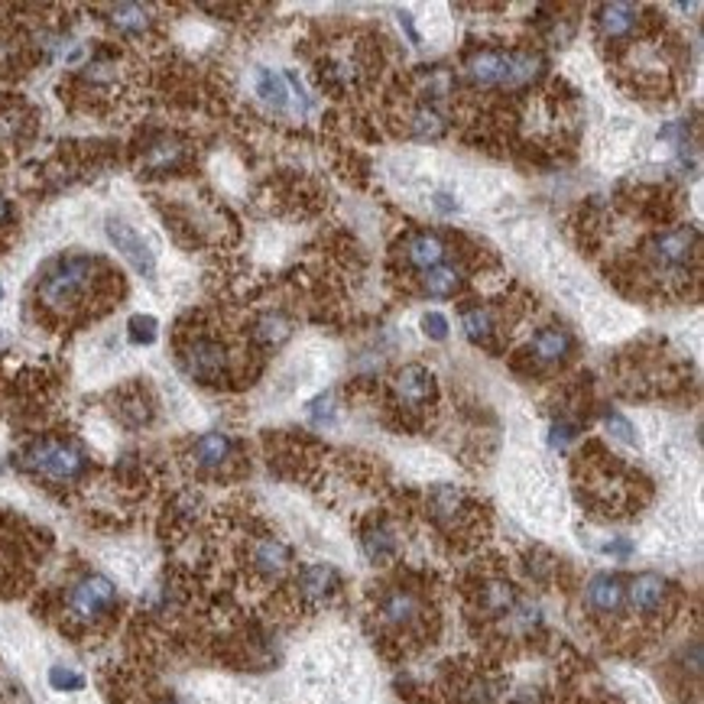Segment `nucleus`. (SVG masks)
I'll return each mask as SVG.
<instances>
[{
	"label": "nucleus",
	"mask_w": 704,
	"mask_h": 704,
	"mask_svg": "<svg viewBox=\"0 0 704 704\" xmlns=\"http://www.w3.org/2000/svg\"><path fill=\"white\" fill-rule=\"evenodd\" d=\"M111 276L114 273L98 257L66 253L42 270L40 283H37V302L56 315H76Z\"/></svg>",
	"instance_id": "nucleus-1"
},
{
	"label": "nucleus",
	"mask_w": 704,
	"mask_h": 704,
	"mask_svg": "<svg viewBox=\"0 0 704 704\" xmlns=\"http://www.w3.org/2000/svg\"><path fill=\"white\" fill-rule=\"evenodd\" d=\"M20 467L37 474L49 484H76L88 471V455L82 445L69 442V439H37L23 449L20 455Z\"/></svg>",
	"instance_id": "nucleus-2"
},
{
	"label": "nucleus",
	"mask_w": 704,
	"mask_h": 704,
	"mask_svg": "<svg viewBox=\"0 0 704 704\" xmlns=\"http://www.w3.org/2000/svg\"><path fill=\"white\" fill-rule=\"evenodd\" d=\"M118 611V587L108 575L88 572L66 591V617L79 626H94Z\"/></svg>",
	"instance_id": "nucleus-3"
},
{
	"label": "nucleus",
	"mask_w": 704,
	"mask_h": 704,
	"mask_svg": "<svg viewBox=\"0 0 704 704\" xmlns=\"http://www.w3.org/2000/svg\"><path fill=\"white\" fill-rule=\"evenodd\" d=\"M179 364L199 383H221L231 368V354H228L224 341H218L211 334H189L185 344L179 348Z\"/></svg>",
	"instance_id": "nucleus-4"
},
{
	"label": "nucleus",
	"mask_w": 704,
	"mask_h": 704,
	"mask_svg": "<svg viewBox=\"0 0 704 704\" xmlns=\"http://www.w3.org/2000/svg\"><path fill=\"white\" fill-rule=\"evenodd\" d=\"M108 238H111V244L121 250V257H124L127 263H130L143 280H153V273H157V257H153V250L147 248V241H143L127 221L111 218V221H108Z\"/></svg>",
	"instance_id": "nucleus-5"
},
{
	"label": "nucleus",
	"mask_w": 704,
	"mask_h": 704,
	"mask_svg": "<svg viewBox=\"0 0 704 704\" xmlns=\"http://www.w3.org/2000/svg\"><path fill=\"white\" fill-rule=\"evenodd\" d=\"M695 248H698V231H695V228H675V231L660 234V238L653 241L650 253H653V260H656L663 270L682 273V270L688 266Z\"/></svg>",
	"instance_id": "nucleus-6"
},
{
	"label": "nucleus",
	"mask_w": 704,
	"mask_h": 704,
	"mask_svg": "<svg viewBox=\"0 0 704 704\" xmlns=\"http://www.w3.org/2000/svg\"><path fill=\"white\" fill-rule=\"evenodd\" d=\"M422 601L406 587H393L390 594H383L380 601V621L393 630H413L415 623L422 621Z\"/></svg>",
	"instance_id": "nucleus-7"
},
{
	"label": "nucleus",
	"mask_w": 704,
	"mask_h": 704,
	"mask_svg": "<svg viewBox=\"0 0 704 704\" xmlns=\"http://www.w3.org/2000/svg\"><path fill=\"white\" fill-rule=\"evenodd\" d=\"M665 591H668L665 579L653 575V572H646V575L630 581L626 597H630L633 614H640V617H656L665 607Z\"/></svg>",
	"instance_id": "nucleus-8"
},
{
	"label": "nucleus",
	"mask_w": 704,
	"mask_h": 704,
	"mask_svg": "<svg viewBox=\"0 0 704 704\" xmlns=\"http://www.w3.org/2000/svg\"><path fill=\"white\" fill-rule=\"evenodd\" d=\"M584 601H587V607H591L594 614L611 617V614H617L623 607L626 587H623V581L617 579V575H594V579L587 581Z\"/></svg>",
	"instance_id": "nucleus-9"
},
{
	"label": "nucleus",
	"mask_w": 704,
	"mask_h": 704,
	"mask_svg": "<svg viewBox=\"0 0 704 704\" xmlns=\"http://www.w3.org/2000/svg\"><path fill=\"white\" fill-rule=\"evenodd\" d=\"M393 386H396L400 403H406V406H425L435 396V376L419 364H410L396 373Z\"/></svg>",
	"instance_id": "nucleus-10"
},
{
	"label": "nucleus",
	"mask_w": 704,
	"mask_h": 704,
	"mask_svg": "<svg viewBox=\"0 0 704 704\" xmlns=\"http://www.w3.org/2000/svg\"><path fill=\"white\" fill-rule=\"evenodd\" d=\"M231 457H234V442L224 432H205L192 445V461L202 471H221V467L231 464Z\"/></svg>",
	"instance_id": "nucleus-11"
},
{
	"label": "nucleus",
	"mask_w": 704,
	"mask_h": 704,
	"mask_svg": "<svg viewBox=\"0 0 704 704\" xmlns=\"http://www.w3.org/2000/svg\"><path fill=\"white\" fill-rule=\"evenodd\" d=\"M250 562L263 579H280L290 569L292 552L290 545L280 542V539H260L250 552Z\"/></svg>",
	"instance_id": "nucleus-12"
},
{
	"label": "nucleus",
	"mask_w": 704,
	"mask_h": 704,
	"mask_svg": "<svg viewBox=\"0 0 704 704\" xmlns=\"http://www.w3.org/2000/svg\"><path fill=\"white\" fill-rule=\"evenodd\" d=\"M295 587H299V594L305 601H329L332 594H338L341 579H338V572H334L332 565H309V569L299 572Z\"/></svg>",
	"instance_id": "nucleus-13"
},
{
	"label": "nucleus",
	"mask_w": 704,
	"mask_h": 704,
	"mask_svg": "<svg viewBox=\"0 0 704 704\" xmlns=\"http://www.w3.org/2000/svg\"><path fill=\"white\" fill-rule=\"evenodd\" d=\"M506 59L510 52H500V49H481L477 56H471L467 62V76L471 82L481 84V88H494V84H503V76H506Z\"/></svg>",
	"instance_id": "nucleus-14"
},
{
	"label": "nucleus",
	"mask_w": 704,
	"mask_h": 704,
	"mask_svg": "<svg viewBox=\"0 0 704 704\" xmlns=\"http://www.w3.org/2000/svg\"><path fill=\"white\" fill-rule=\"evenodd\" d=\"M640 10L633 3H604L597 13V27L607 40H626L636 30Z\"/></svg>",
	"instance_id": "nucleus-15"
},
{
	"label": "nucleus",
	"mask_w": 704,
	"mask_h": 704,
	"mask_svg": "<svg viewBox=\"0 0 704 704\" xmlns=\"http://www.w3.org/2000/svg\"><path fill=\"white\" fill-rule=\"evenodd\" d=\"M406 257H410V263H413L415 270L425 273V270H432V266H442V260H445V244H442V238L422 231V234L410 238Z\"/></svg>",
	"instance_id": "nucleus-16"
},
{
	"label": "nucleus",
	"mask_w": 704,
	"mask_h": 704,
	"mask_svg": "<svg viewBox=\"0 0 704 704\" xmlns=\"http://www.w3.org/2000/svg\"><path fill=\"white\" fill-rule=\"evenodd\" d=\"M542 72V56L536 52H510L506 59V76H503V84L506 91H516L523 84H530Z\"/></svg>",
	"instance_id": "nucleus-17"
},
{
	"label": "nucleus",
	"mask_w": 704,
	"mask_h": 704,
	"mask_svg": "<svg viewBox=\"0 0 704 704\" xmlns=\"http://www.w3.org/2000/svg\"><path fill=\"white\" fill-rule=\"evenodd\" d=\"M464 510H467V497H464V491L449 487V484L432 491V513H435V520H439V523H461Z\"/></svg>",
	"instance_id": "nucleus-18"
},
{
	"label": "nucleus",
	"mask_w": 704,
	"mask_h": 704,
	"mask_svg": "<svg viewBox=\"0 0 704 704\" xmlns=\"http://www.w3.org/2000/svg\"><path fill=\"white\" fill-rule=\"evenodd\" d=\"M111 23L127 37H140L150 27V10L140 3H118L111 7Z\"/></svg>",
	"instance_id": "nucleus-19"
},
{
	"label": "nucleus",
	"mask_w": 704,
	"mask_h": 704,
	"mask_svg": "<svg viewBox=\"0 0 704 704\" xmlns=\"http://www.w3.org/2000/svg\"><path fill=\"white\" fill-rule=\"evenodd\" d=\"M257 94H260L266 104H273L276 111H283V108L290 104V82H286V76H276V72L260 69V72H257Z\"/></svg>",
	"instance_id": "nucleus-20"
},
{
	"label": "nucleus",
	"mask_w": 704,
	"mask_h": 704,
	"mask_svg": "<svg viewBox=\"0 0 704 704\" xmlns=\"http://www.w3.org/2000/svg\"><path fill=\"white\" fill-rule=\"evenodd\" d=\"M292 325L286 315H280V312H266V315H260L257 319V325H253V338L260 341V344H266V348H273V344H283L286 338H290Z\"/></svg>",
	"instance_id": "nucleus-21"
},
{
	"label": "nucleus",
	"mask_w": 704,
	"mask_h": 704,
	"mask_svg": "<svg viewBox=\"0 0 704 704\" xmlns=\"http://www.w3.org/2000/svg\"><path fill=\"white\" fill-rule=\"evenodd\" d=\"M364 552H368V559H371L373 565H383V562H390L396 555V536L386 526L376 523V526H371L364 533Z\"/></svg>",
	"instance_id": "nucleus-22"
},
{
	"label": "nucleus",
	"mask_w": 704,
	"mask_h": 704,
	"mask_svg": "<svg viewBox=\"0 0 704 704\" xmlns=\"http://www.w3.org/2000/svg\"><path fill=\"white\" fill-rule=\"evenodd\" d=\"M569 334L559 332V329H545V332H539L533 338V351H536L542 361H559V358H565L569 354Z\"/></svg>",
	"instance_id": "nucleus-23"
},
{
	"label": "nucleus",
	"mask_w": 704,
	"mask_h": 704,
	"mask_svg": "<svg viewBox=\"0 0 704 704\" xmlns=\"http://www.w3.org/2000/svg\"><path fill=\"white\" fill-rule=\"evenodd\" d=\"M461 325H464V334H467L474 344H487L491 334H494V315H491L487 309H471V312H464Z\"/></svg>",
	"instance_id": "nucleus-24"
},
{
	"label": "nucleus",
	"mask_w": 704,
	"mask_h": 704,
	"mask_svg": "<svg viewBox=\"0 0 704 704\" xmlns=\"http://www.w3.org/2000/svg\"><path fill=\"white\" fill-rule=\"evenodd\" d=\"M457 283H461V276H457L455 266H432V270H425V280H422V286L429 295H452L457 290Z\"/></svg>",
	"instance_id": "nucleus-25"
},
{
	"label": "nucleus",
	"mask_w": 704,
	"mask_h": 704,
	"mask_svg": "<svg viewBox=\"0 0 704 704\" xmlns=\"http://www.w3.org/2000/svg\"><path fill=\"white\" fill-rule=\"evenodd\" d=\"M49 685H52L56 692H82L84 675L82 672H76V668H69V665H52V668H49Z\"/></svg>",
	"instance_id": "nucleus-26"
},
{
	"label": "nucleus",
	"mask_w": 704,
	"mask_h": 704,
	"mask_svg": "<svg viewBox=\"0 0 704 704\" xmlns=\"http://www.w3.org/2000/svg\"><path fill=\"white\" fill-rule=\"evenodd\" d=\"M127 334H130L133 344H153L157 334H160V322L153 315H133L127 322Z\"/></svg>",
	"instance_id": "nucleus-27"
},
{
	"label": "nucleus",
	"mask_w": 704,
	"mask_h": 704,
	"mask_svg": "<svg viewBox=\"0 0 704 704\" xmlns=\"http://www.w3.org/2000/svg\"><path fill=\"white\" fill-rule=\"evenodd\" d=\"M179 157H182V147H175V143H167V140H163V143H157V147L150 150V160H147V163H150V169H160V172H163V169L175 167V163H179Z\"/></svg>",
	"instance_id": "nucleus-28"
},
{
	"label": "nucleus",
	"mask_w": 704,
	"mask_h": 704,
	"mask_svg": "<svg viewBox=\"0 0 704 704\" xmlns=\"http://www.w3.org/2000/svg\"><path fill=\"white\" fill-rule=\"evenodd\" d=\"M604 425H607V432H611L614 439H621L623 445H636V429H633L621 413H607Z\"/></svg>",
	"instance_id": "nucleus-29"
},
{
	"label": "nucleus",
	"mask_w": 704,
	"mask_h": 704,
	"mask_svg": "<svg viewBox=\"0 0 704 704\" xmlns=\"http://www.w3.org/2000/svg\"><path fill=\"white\" fill-rule=\"evenodd\" d=\"M415 133H419V137H439V133H442V118H439L435 111L422 108V111L415 114Z\"/></svg>",
	"instance_id": "nucleus-30"
},
{
	"label": "nucleus",
	"mask_w": 704,
	"mask_h": 704,
	"mask_svg": "<svg viewBox=\"0 0 704 704\" xmlns=\"http://www.w3.org/2000/svg\"><path fill=\"white\" fill-rule=\"evenodd\" d=\"M422 332L429 334L432 341H445V338H449V319H445L442 312H429V315L422 319Z\"/></svg>",
	"instance_id": "nucleus-31"
},
{
	"label": "nucleus",
	"mask_w": 704,
	"mask_h": 704,
	"mask_svg": "<svg viewBox=\"0 0 704 704\" xmlns=\"http://www.w3.org/2000/svg\"><path fill=\"white\" fill-rule=\"evenodd\" d=\"M575 435H579V425L575 422H555L552 425V445L555 449H565Z\"/></svg>",
	"instance_id": "nucleus-32"
},
{
	"label": "nucleus",
	"mask_w": 704,
	"mask_h": 704,
	"mask_svg": "<svg viewBox=\"0 0 704 704\" xmlns=\"http://www.w3.org/2000/svg\"><path fill=\"white\" fill-rule=\"evenodd\" d=\"M604 552H607V555H621V559H626V555L633 552V545H630L626 539H617V542H611V545H604Z\"/></svg>",
	"instance_id": "nucleus-33"
},
{
	"label": "nucleus",
	"mask_w": 704,
	"mask_h": 704,
	"mask_svg": "<svg viewBox=\"0 0 704 704\" xmlns=\"http://www.w3.org/2000/svg\"><path fill=\"white\" fill-rule=\"evenodd\" d=\"M7 221H10V202H7V199L0 195V228H3Z\"/></svg>",
	"instance_id": "nucleus-34"
},
{
	"label": "nucleus",
	"mask_w": 704,
	"mask_h": 704,
	"mask_svg": "<svg viewBox=\"0 0 704 704\" xmlns=\"http://www.w3.org/2000/svg\"><path fill=\"white\" fill-rule=\"evenodd\" d=\"M163 704H182V702H179V698H167V702H163Z\"/></svg>",
	"instance_id": "nucleus-35"
},
{
	"label": "nucleus",
	"mask_w": 704,
	"mask_h": 704,
	"mask_svg": "<svg viewBox=\"0 0 704 704\" xmlns=\"http://www.w3.org/2000/svg\"><path fill=\"white\" fill-rule=\"evenodd\" d=\"M0 299H3V286H0Z\"/></svg>",
	"instance_id": "nucleus-36"
}]
</instances>
